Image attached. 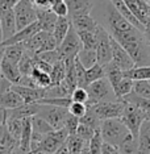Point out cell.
Masks as SVG:
<instances>
[{
  "label": "cell",
  "mask_w": 150,
  "mask_h": 154,
  "mask_svg": "<svg viewBox=\"0 0 150 154\" xmlns=\"http://www.w3.org/2000/svg\"><path fill=\"white\" fill-rule=\"evenodd\" d=\"M100 134H102L103 142L109 143L118 148L121 142L128 137L130 133L127 127L123 124L120 119H111V120L102 121L100 125Z\"/></svg>",
  "instance_id": "obj_1"
},
{
  "label": "cell",
  "mask_w": 150,
  "mask_h": 154,
  "mask_svg": "<svg viewBox=\"0 0 150 154\" xmlns=\"http://www.w3.org/2000/svg\"><path fill=\"white\" fill-rule=\"evenodd\" d=\"M103 17H104V20H106V25H103V26L108 30V33H109L111 36L117 34V33L128 32V30L134 28L132 24H129L127 20L118 13V11L115 8L113 4L109 0H107V3L104 4Z\"/></svg>",
  "instance_id": "obj_2"
},
{
  "label": "cell",
  "mask_w": 150,
  "mask_h": 154,
  "mask_svg": "<svg viewBox=\"0 0 150 154\" xmlns=\"http://www.w3.org/2000/svg\"><path fill=\"white\" fill-rule=\"evenodd\" d=\"M86 91L88 94V101L87 107H91L93 104L102 103V101H115L117 100L116 95L113 92V88L107 78L99 79L96 82L91 83L86 87Z\"/></svg>",
  "instance_id": "obj_3"
},
{
  "label": "cell",
  "mask_w": 150,
  "mask_h": 154,
  "mask_svg": "<svg viewBox=\"0 0 150 154\" xmlns=\"http://www.w3.org/2000/svg\"><path fill=\"white\" fill-rule=\"evenodd\" d=\"M96 59L103 67L112 61V37L103 25L96 29Z\"/></svg>",
  "instance_id": "obj_4"
},
{
  "label": "cell",
  "mask_w": 150,
  "mask_h": 154,
  "mask_svg": "<svg viewBox=\"0 0 150 154\" xmlns=\"http://www.w3.org/2000/svg\"><path fill=\"white\" fill-rule=\"evenodd\" d=\"M23 46L25 49V51H28V53H30L33 55H37V54L44 53V51L55 50V49H57V42H55L51 33L38 32L37 34H34L30 40L23 42Z\"/></svg>",
  "instance_id": "obj_5"
},
{
  "label": "cell",
  "mask_w": 150,
  "mask_h": 154,
  "mask_svg": "<svg viewBox=\"0 0 150 154\" xmlns=\"http://www.w3.org/2000/svg\"><path fill=\"white\" fill-rule=\"evenodd\" d=\"M67 115H69L67 108L47 106V104H40V109H38V113L36 116L44 119L54 131H58V129L63 128Z\"/></svg>",
  "instance_id": "obj_6"
},
{
  "label": "cell",
  "mask_w": 150,
  "mask_h": 154,
  "mask_svg": "<svg viewBox=\"0 0 150 154\" xmlns=\"http://www.w3.org/2000/svg\"><path fill=\"white\" fill-rule=\"evenodd\" d=\"M120 120L123 121V124L127 127L129 133H130L133 137L137 138L139 128H141L142 122L146 120V113L144 111L139 109V108L132 106V104L125 103V107H124V111H123V115H121Z\"/></svg>",
  "instance_id": "obj_7"
},
{
  "label": "cell",
  "mask_w": 150,
  "mask_h": 154,
  "mask_svg": "<svg viewBox=\"0 0 150 154\" xmlns=\"http://www.w3.org/2000/svg\"><path fill=\"white\" fill-rule=\"evenodd\" d=\"M13 13H15L17 30H21L37 21V9L34 8L30 0H20L13 7Z\"/></svg>",
  "instance_id": "obj_8"
},
{
  "label": "cell",
  "mask_w": 150,
  "mask_h": 154,
  "mask_svg": "<svg viewBox=\"0 0 150 154\" xmlns=\"http://www.w3.org/2000/svg\"><path fill=\"white\" fill-rule=\"evenodd\" d=\"M124 107L125 103L123 100H115V101H102V103L93 104V106L88 108L100 121H106V120H111V119H120L121 115H123Z\"/></svg>",
  "instance_id": "obj_9"
},
{
  "label": "cell",
  "mask_w": 150,
  "mask_h": 154,
  "mask_svg": "<svg viewBox=\"0 0 150 154\" xmlns=\"http://www.w3.org/2000/svg\"><path fill=\"white\" fill-rule=\"evenodd\" d=\"M82 49L83 48H82L81 40H79L75 29L71 26L69 33L66 34V37L63 38V41L58 45L57 50H58V54L62 61H66V59H70V58H75Z\"/></svg>",
  "instance_id": "obj_10"
},
{
  "label": "cell",
  "mask_w": 150,
  "mask_h": 154,
  "mask_svg": "<svg viewBox=\"0 0 150 154\" xmlns=\"http://www.w3.org/2000/svg\"><path fill=\"white\" fill-rule=\"evenodd\" d=\"M67 137H69V133L65 128L58 129V131H53L51 133L45 136L44 140L38 143L36 150H33V152H44L46 154H54L62 145H65Z\"/></svg>",
  "instance_id": "obj_11"
},
{
  "label": "cell",
  "mask_w": 150,
  "mask_h": 154,
  "mask_svg": "<svg viewBox=\"0 0 150 154\" xmlns=\"http://www.w3.org/2000/svg\"><path fill=\"white\" fill-rule=\"evenodd\" d=\"M111 62H112L113 65H116L123 72L133 69L136 66L133 59L130 58V55H129L113 38H112V61Z\"/></svg>",
  "instance_id": "obj_12"
},
{
  "label": "cell",
  "mask_w": 150,
  "mask_h": 154,
  "mask_svg": "<svg viewBox=\"0 0 150 154\" xmlns=\"http://www.w3.org/2000/svg\"><path fill=\"white\" fill-rule=\"evenodd\" d=\"M123 2L132 12V15L138 20V23L145 26V24L150 20V5L148 3L144 0H123Z\"/></svg>",
  "instance_id": "obj_13"
},
{
  "label": "cell",
  "mask_w": 150,
  "mask_h": 154,
  "mask_svg": "<svg viewBox=\"0 0 150 154\" xmlns=\"http://www.w3.org/2000/svg\"><path fill=\"white\" fill-rule=\"evenodd\" d=\"M65 3L69 9V19L91 15L93 9V0H65Z\"/></svg>",
  "instance_id": "obj_14"
},
{
  "label": "cell",
  "mask_w": 150,
  "mask_h": 154,
  "mask_svg": "<svg viewBox=\"0 0 150 154\" xmlns=\"http://www.w3.org/2000/svg\"><path fill=\"white\" fill-rule=\"evenodd\" d=\"M0 25H2V32H3V42L7 41L8 38L15 36L17 32L16 28V19L13 9H4L0 11Z\"/></svg>",
  "instance_id": "obj_15"
},
{
  "label": "cell",
  "mask_w": 150,
  "mask_h": 154,
  "mask_svg": "<svg viewBox=\"0 0 150 154\" xmlns=\"http://www.w3.org/2000/svg\"><path fill=\"white\" fill-rule=\"evenodd\" d=\"M12 90L24 100V104L38 103L45 97V88H30L23 86H12Z\"/></svg>",
  "instance_id": "obj_16"
},
{
  "label": "cell",
  "mask_w": 150,
  "mask_h": 154,
  "mask_svg": "<svg viewBox=\"0 0 150 154\" xmlns=\"http://www.w3.org/2000/svg\"><path fill=\"white\" fill-rule=\"evenodd\" d=\"M38 32H41L40 26H38L37 21L33 23L32 25L24 28V29L21 30H17V32L15 33V36H12L11 38H8L7 41H4L2 45L3 46H9V45H16V44H23L25 42V41L30 40L34 34H37Z\"/></svg>",
  "instance_id": "obj_17"
},
{
  "label": "cell",
  "mask_w": 150,
  "mask_h": 154,
  "mask_svg": "<svg viewBox=\"0 0 150 154\" xmlns=\"http://www.w3.org/2000/svg\"><path fill=\"white\" fill-rule=\"evenodd\" d=\"M0 75L4 79H7L9 83H12L13 86L19 85L20 79H21V72L19 70V65L13 63L9 59L3 58L2 66H0Z\"/></svg>",
  "instance_id": "obj_18"
},
{
  "label": "cell",
  "mask_w": 150,
  "mask_h": 154,
  "mask_svg": "<svg viewBox=\"0 0 150 154\" xmlns=\"http://www.w3.org/2000/svg\"><path fill=\"white\" fill-rule=\"evenodd\" d=\"M57 20L58 17L54 15L51 9H37V24L41 32L53 33Z\"/></svg>",
  "instance_id": "obj_19"
},
{
  "label": "cell",
  "mask_w": 150,
  "mask_h": 154,
  "mask_svg": "<svg viewBox=\"0 0 150 154\" xmlns=\"http://www.w3.org/2000/svg\"><path fill=\"white\" fill-rule=\"evenodd\" d=\"M40 109V104H23V106L15 108V109H8L5 111L7 117L11 119H19V120H25V119L33 117L38 113Z\"/></svg>",
  "instance_id": "obj_20"
},
{
  "label": "cell",
  "mask_w": 150,
  "mask_h": 154,
  "mask_svg": "<svg viewBox=\"0 0 150 154\" xmlns=\"http://www.w3.org/2000/svg\"><path fill=\"white\" fill-rule=\"evenodd\" d=\"M70 21H71V26L76 32H95L99 26V23L91 15L74 17V19H70Z\"/></svg>",
  "instance_id": "obj_21"
},
{
  "label": "cell",
  "mask_w": 150,
  "mask_h": 154,
  "mask_svg": "<svg viewBox=\"0 0 150 154\" xmlns=\"http://www.w3.org/2000/svg\"><path fill=\"white\" fill-rule=\"evenodd\" d=\"M138 154H150V120L142 122L137 136Z\"/></svg>",
  "instance_id": "obj_22"
},
{
  "label": "cell",
  "mask_w": 150,
  "mask_h": 154,
  "mask_svg": "<svg viewBox=\"0 0 150 154\" xmlns=\"http://www.w3.org/2000/svg\"><path fill=\"white\" fill-rule=\"evenodd\" d=\"M23 104H24V100L13 90L0 94V109H4V111L15 109V108L23 106Z\"/></svg>",
  "instance_id": "obj_23"
},
{
  "label": "cell",
  "mask_w": 150,
  "mask_h": 154,
  "mask_svg": "<svg viewBox=\"0 0 150 154\" xmlns=\"http://www.w3.org/2000/svg\"><path fill=\"white\" fill-rule=\"evenodd\" d=\"M109 2L112 3L113 7L118 11V13H120V15L123 16L129 24H132V25H133L136 29H138L139 32H142V30H144V26H142L141 24L138 23V20L136 19L133 15H132V12L128 9V7L125 5V3L123 2V0H109Z\"/></svg>",
  "instance_id": "obj_24"
},
{
  "label": "cell",
  "mask_w": 150,
  "mask_h": 154,
  "mask_svg": "<svg viewBox=\"0 0 150 154\" xmlns=\"http://www.w3.org/2000/svg\"><path fill=\"white\" fill-rule=\"evenodd\" d=\"M70 28H71V21H70L69 17H58L57 23H55L54 30H53V37L57 42V48L58 45L63 41V38L66 37V34L69 33Z\"/></svg>",
  "instance_id": "obj_25"
},
{
  "label": "cell",
  "mask_w": 150,
  "mask_h": 154,
  "mask_svg": "<svg viewBox=\"0 0 150 154\" xmlns=\"http://www.w3.org/2000/svg\"><path fill=\"white\" fill-rule=\"evenodd\" d=\"M124 78H128L133 82H139V80L150 82V66H134L133 69L124 71Z\"/></svg>",
  "instance_id": "obj_26"
},
{
  "label": "cell",
  "mask_w": 150,
  "mask_h": 154,
  "mask_svg": "<svg viewBox=\"0 0 150 154\" xmlns=\"http://www.w3.org/2000/svg\"><path fill=\"white\" fill-rule=\"evenodd\" d=\"M104 72H106V78L108 79V82L111 83L112 88H115V87L121 82V79L124 78V72L121 71L116 65H113L112 62H109L108 65L104 66Z\"/></svg>",
  "instance_id": "obj_27"
},
{
  "label": "cell",
  "mask_w": 150,
  "mask_h": 154,
  "mask_svg": "<svg viewBox=\"0 0 150 154\" xmlns=\"http://www.w3.org/2000/svg\"><path fill=\"white\" fill-rule=\"evenodd\" d=\"M4 58L9 59L13 63L19 65L20 59L23 58L24 53H25V49H24L23 44H16V45H9V46H4Z\"/></svg>",
  "instance_id": "obj_28"
},
{
  "label": "cell",
  "mask_w": 150,
  "mask_h": 154,
  "mask_svg": "<svg viewBox=\"0 0 150 154\" xmlns=\"http://www.w3.org/2000/svg\"><path fill=\"white\" fill-rule=\"evenodd\" d=\"M106 78V72H104V67L99 63H95L92 67L86 70V76H84V85L86 87L90 86L91 83L96 82L99 79Z\"/></svg>",
  "instance_id": "obj_29"
},
{
  "label": "cell",
  "mask_w": 150,
  "mask_h": 154,
  "mask_svg": "<svg viewBox=\"0 0 150 154\" xmlns=\"http://www.w3.org/2000/svg\"><path fill=\"white\" fill-rule=\"evenodd\" d=\"M23 124H24V120H19V119H11V117H7L5 119L4 127L7 129V132H8L17 142H19L20 136H21V132H23Z\"/></svg>",
  "instance_id": "obj_30"
},
{
  "label": "cell",
  "mask_w": 150,
  "mask_h": 154,
  "mask_svg": "<svg viewBox=\"0 0 150 154\" xmlns=\"http://www.w3.org/2000/svg\"><path fill=\"white\" fill-rule=\"evenodd\" d=\"M50 80H51V86H58L61 85L65 80L66 75V67H65V61H59L55 65H53L50 71ZM50 86V87H51Z\"/></svg>",
  "instance_id": "obj_31"
},
{
  "label": "cell",
  "mask_w": 150,
  "mask_h": 154,
  "mask_svg": "<svg viewBox=\"0 0 150 154\" xmlns=\"http://www.w3.org/2000/svg\"><path fill=\"white\" fill-rule=\"evenodd\" d=\"M29 76L33 79L34 85H36L38 88H49V87L51 86L50 75L41 71V70H38V69H33Z\"/></svg>",
  "instance_id": "obj_32"
},
{
  "label": "cell",
  "mask_w": 150,
  "mask_h": 154,
  "mask_svg": "<svg viewBox=\"0 0 150 154\" xmlns=\"http://www.w3.org/2000/svg\"><path fill=\"white\" fill-rule=\"evenodd\" d=\"M133 86H134L133 80H130L128 78L121 79V82L113 88V92H115V95H116L117 100H121V99H124L127 95H129V94L133 91Z\"/></svg>",
  "instance_id": "obj_33"
},
{
  "label": "cell",
  "mask_w": 150,
  "mask_h": 154,
  "mask_svg": "<svg viewBox=\"0 0 150 154\" xmlns=\"http://www.w3.org/2000/svg\"><path fill=\"white\" fill-rule=\"evenodd\" d=\"M65 143H66V148L69 150V154H79L82 152V149L86 146V143H88V142H84L76 134H71L67 137Z\"/></svg>",
  "instance_id": "obj_34"
},
{
  "label": "cell",
  "mask_w": 150,
  "mask_h": 154,
  "mask_svg": "<svg viewBox=\"0 0 150 154\" xmlns=\"http://www.w3.org/2000/svg\"><path fill=\"white\" fill-rule=\"evenodd\" d=\"M118 153L120 154H138V145H137V138L129 134L127 138L121 142L118 146Z\"/></svg>",
  "instance_id": "obj_35"
},
{
  "label": "cell",
  "mask_w": 150,
  "mask_h": 154,
  "mask_svg": "<svg viewBox=\"0 0 150 154\" xmlns=\"http://www.w3.org/2000/svg\"><path fill=\"white\" fill-rule=\"evenodd\" d=\"M76 34L81 40L83 49L86 50H95L96 49V30L95 32H76Z\"/></svg>",
  "instance_id": "obj_36"
},
{
  "label": "cell",
  "mask_w": 150,
  "mask_h": 154,
  "mask_svg": "<svg viewBox=\"0 0 150 154\" xmlns=\"http://www.w3.org/2000/svg\"><path fill=\"white\" fill-rule=\"evenodd\" d=\"M76 58H78L79 62L84 66L86 70L92 67L95 63H97L96 51L95 50H86V49H82V50L79 51V54L76 55Z\"/></svg>",
  "instance_id": "obj_37"
},
{
  "label": "cell",
  "mask_w": 150,
  "mask_h": 154,
  "mask_svg": "<svg viewBox=\"0 0 150 154\" xmlns=\"http://www.w3.org/2000/svg\"><path fill=\"white\" fill-rule=\"evenodd\" d=\"M79 122L87 125V127H90V128H92L93 131H100V125H102V121L92 113V111L90 109V108L87 109L84 116H83L82 119H79Z\"/></svg>",
  "instance_id": "obj_38"
},
{
  "label": "cell",
  "mask_w": 150,
  "mask_h": 154,
  "mask_svg": "<svg viewBox=\"0 0 150 154\" xmlns=\"http://www.w3.org/2000/svg\"><path fill=\"white\" fill-rule=\"evenodd\" d=\"M133 92L137 94L139 97L150 100V82L149 80H139V82H134L133 86Z\"/></svg>",
  "instance_id": "obj_39"
},
{
  "label": "cell",
  "mask_w": 150,
  "mask_h": 154,
  "mask_svg": "<svg viewBox=\"0 0 150 154\" xmlns=\"http://www.w3.org/2000/svg\"><path fill=\"white\" fill-rule=\"evenodd\" d=\"M36 57L38 59H41V61L46 62V63L50 65V66H53V65L57 63V62L62 61L57 49H55V50H50V51H44V53H41V54H37Z\"/></svg>",
  "instance_id": "obj_40"
},
{
  "label": "cell",
  "mask_w": 150,
  "mask_h": 154,
  "mask_svg": "<svg viewBox=\"0 0 150 154\" xmlns=\"http://www.w3.org/2000/svg\"><path fill=\"white\" fill-rule=\"evenodd\" d=\"M96 132L97 131H93L92 128H90V127H87V125L81 124V122H79V127H78V129H76L75 134L78 136V137H81L84 142H90L92 140L93 136H95Z\"/></svg>",
  "instance_id": "obj_41"
},
{
  "label": "cell",
  "mask_w": 150,
  "mask_h": 154,
  "mask_svg": "<svg viewBox=\"0 0 150 154\" xmlns=\"http://www.w3.org/2000/svg\"><path fill=\"white\" fill-rule=\"evenodd\" d=\"M88 148H90V154H102L103 138L102 134H100V131H97L95 136L92 137V140L88 142Z\"/></svg>",
  "instance_id": "obj_42"
},
{
  "label": "cell",
  "mask_w": 150,
  "mask_h": 154,
  "mask_svg": "<svg viewBox=\"0 0 150 154\" xmlns=\"http://www.w3.org/2000/svg\"><path fill=\"white\" fill-rule=\"evenodd\" d=\"M87 109H88V107H87L86 104L76 103V101H71V104H70L69 108H67L69 113L72 115V116H75V117H78V119H82L84 116Z\"/></svg>",
  "instance_id": "obj_43"
},
{
  "label": "cell",
  "mask_w": 150,
  "mask_h": 154,
  "mask_svg": "<svg viewBox=\"0 0 150 154\" xmlns=\"http://www.w3.org/2000/svg\"><path fill=\"white\" fill-rule=\"evenodd\" d=\"M78 127H79V119L69 113V115H67V117H66L65 125H63V128L66 129V131H67L69 136L75 134V133H76V129H78Z\"/></svg>",
  "instance_id": "obj_44"
},
{
  "label": "cell",
  "mask_w": 150,
  "mask_h": 154,
  "mask_svg": "<svg viewBox=\"0 0 150 154\" xmlns=\"http://www.w3.org/2000/svg\"><path fill=\"white\" fill-rule=\"evenodd\" d=\"M75 72H76V82H78V87L81 88H86V85H84V76H86V69L79 59L75 57Z\"/></svg>",
  "instance_id": "obj_45"
},
{
  "label": "cell",
  "mask_w": 150,
  "mask_h": 154,
  "mask_svg": "<svg viewBox=\"0 0 150 154\" xmlns=\"http://www.w3.org/2000/svg\"><path fill=\"white\" fill-rule=\"evenodd\" d=\"M71 100L76 101V103H83L87 106V101H88V94H87L86 88H81V87H76L71 94Z\"/></svg>",
  "instance_id": "obj_46"
},
{
  "label": "cell",
  "mask_w": 150,
  "mask_h": 154,
  "mask_svg": "<svg viewBox=\"0 0 150 154\" xmlns=\"http://www.w3.org/2000/svg\"><path fill=\"white\" fill-rule=\"evenodd\" d=\"M50 9L53 11V13L57 17H69V9H67V5H66L65 2L53 5Z\"/></svg>",
  "instance_id": "obj_47"
},
{
  "label": "cell",
  "mask_w": 150,
  "mask_h": 154,
  "mask_svg": "<svg viewBox=\"0 0 150 154\" xmlns=\"http://www.w3.org/2000/svg\"><path fill=\"white\" fill-rule=\"evenodd\" d=\"M30 2L33 3L36 9H50L51 8L50 0H30Z\"/></svg>",
  "instance_id": "obj_48"
},
{
  "label": "cell",
  "mask_w": 150,
  "mask_h": 154,
  "mask_svg": "<svg viewBox=\"0 0 150 154\" xmlns=\"http://www.w3.org/2000/svg\"><path fill=\"white\" fill-rule=\"evenodd\" d=\"M20 0H0V11H4V9H13L17 3Z\"/></svg>",
  "instance_id": "obj_49"
},
{
  "label": "cell",
  "mask_w": 150,
  "mask_h": 154,
  "mask_svg": "<svg viewBox=\"0 0 150 154\" xmlns=\"http://www.w3.org/2000/svg\"><path fill=\"white\" fill-rule=\"evenodd\" d=\"M102 154H120L118 153V149L113 145H109V143L103 142V148H102Z\"/></svg>",
  "instance_id": "obj_50"
},
{
  "label": "cell",
  "mask_w": 150,
  "mask_h": 154,
  "mask_svg": "<svg viewBox=\"0 0 150 154\" xmlns=\"http://www.w3.org/2000/svg\"><path fill=\"white\" fill-rule=\"evenodd\" d=\"M142 36H144V40H145V42L150 46V20L148 23L145 24V26H144V30H142Z\"/></svg>",
  "instance_id": "obj_51"
},
{
  "label": "cell",
  "mask_w": 150,
  "mask_h": 154,
  "mask_svg": "<svg viewBox=\"0 0 150 154\" xmlns=\"http://www.w3.org/2000/svg\"><path fill=\"white\" fill-rule=\"evenodd\" d=\"M5 119H7V113L4 109H0V127L5 124Z\"/></svg>",
  "instance_id": "obj_52"
},
{
  "label": "cell",
  "mask_w": 150,
  "mask_h": 154,
  "mask_svg": "<svg viewBox=\"0 0 150 154\" xmlns=\"http://www.w3.org/2000/svg\"><path fill=\"white\" fill-rule=\"evenodd\" d=\"M54 154H69V150H67V148H66V143L65 145H62Z\"/></svg>",
  "instance_id": "obj_53"
},
{
  "label": "cell",
  "mask_w": 150,
  "mask_h": 154,
  "mask_svg": "<svg viewBox=\"0 0 150 154\" xmlns=\"http://www.w3.org/2000/svg\"><path fill=\"white\" fill-rule=\"evenodd\" d=\"M4 50H5V48L3 45H0V66H2V61L4 58Z\"/></svg>",
  "instance_id": "obj_54"
},
{
  "label": "cell",
  "mask_w": 150,
  "mask_h": 154,
  "mask_svg": "<svg viewBox=\"0 0 150 154\" xmlns=\"http://www.w3.org/2000/svg\"><path fill=\"white\" fill-rule=\"evenodd\" d=\"M79 154H90V148H88V143H86V146L82 149V152Z\"/></svg>",
  "instance_id": "obj_55"
},
{
  "label": "cell",
  "mask_w": 150,
  "mask_h": 154,
  "mask_svg": "<svg viewBox=\"0 0 150 154\" xmlns=\"http://www.w3.org/2000/svg\"><path fill=\"white\" fill-rule=\"evenodd\" d=\"M62 2H65V0H50V3H51V7L55 5V4H59V3H62Z\"/></svg>",
  "instance_id": "obj_56"
},
{
  "label": "cell",
  "mask_w": 150,
  "mask_h": 154,
  "mask_svg": "<svg viewBox=\"0 0 150 154\" xmlns=\"http://www.w3.org/2000/svg\"><path fill=\"white\" fill-rule=\"evenodd\" d=\"M3 44V32H2V25H0V45Z\"/></svg>",
  "instance_id": "obj_57"
},
{
  "label": "cell",
  "mask_w": 150,
  "mask_h": 154,
  "mask_svg": "<svg viewBox=\"0 0 150 154\" xmlns=\"http://www.w3.org/2000/svg\"><path fill=\"white\" fill-rule=\"evenodd\" d=\"M30 154H46V153H44V152H33V153H30Z\"/></svg>",
  "instance_id": "obj_58"
},
{
  "label": "cell",
  "mask_w": 150,
  "mask_h": 154,
  "mask_svg": "<svg viewBox=\"0 0 150 154\" xmlns=\"http://www.w3.org/2000/svg\"><path fill=\"white\" fill-rule=\"evenodd\" d=\"M146 119H148V120H150V113L146 115Z\"/></svg>",
  "instance_id": "obj_59"
},
{
  "label": "cell",
  "mask_w": 150,
  "mask_h": 154,
  "mask_svg": "<svg viewBox=\"0 0 150 154\" xmlns=\"http://www.w3.org/2000/svg\"><path fill=\"white\" fill-rule=\"evenodd\" d=\"M148 4H149V5H150V0H148Z\"/></svg>",
  "instance_id": "obj_60"
},
{
  "label": "cell",
  "mask_w": 150,
  "mask_h": 154,
  "mask_svg": "<svg viewBox=\"0 0 150 154\" xmlns=\"http://www.w3.org/2000/svg\"><path fill=\"white\" fill-rule=\"evenodd\" d=\"M0 80H2V75H0Z\"/></svg>",
  "instance_id": "obj_61"
},
{
  "label": "cell",
  "mask_w": 150,
  "mask_h": 154,
  "mask_svg": "<svg viewBox=\"0 0 150 154\" xmlns=\"http://www.w3.org/2000/svg\"><path fill=\"white\" fill-rule=\"evenodd\" d=\"M28 154H30V153H28Z\"/></svg>",
  "instance_id": "obj_62"
}]
</instances>
